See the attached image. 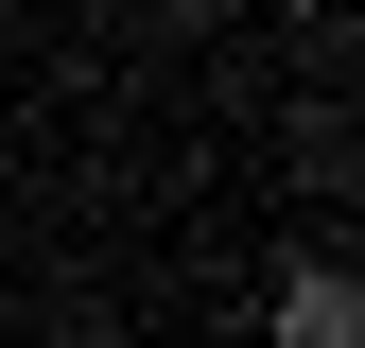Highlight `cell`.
<instances>
[{
	"mask_svg": "<svg viewBox=\"0 0 365 348\" xmlns=\"http://www.w3.org/2000/svg\"><path fill=\"white\" fill-rule=\"evenodd\" d=\"M279 348H365V279L348 261H296L279 279Z\"/></svg>",
	"mask_w": 365,
	"mask_h": 348,
	"instance_id": "6da1fadb",
	"label": "cell"
}]
</instances>
